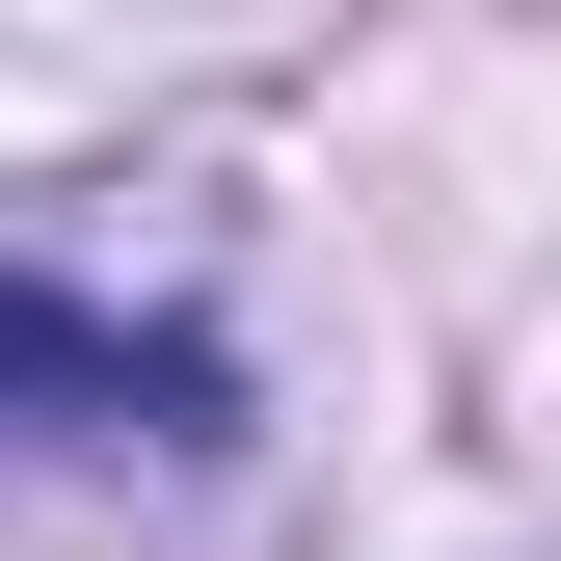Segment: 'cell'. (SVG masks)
Here are the masks:
<instances>
[{"label": "cell", "mask_w": 561, "mask_h": 561, "mask_svg": "<svg viewBox=\"0 0 561 561\" xmlns=\"http://www.w3.org/2000/svg\"><path fill=\"white\" fill-rule=\"evenodd\" d=\"M0 428H81V455H215V428H241V375H215V321L27 295V267H0Z\"/></svg>", "instance_id": "cell-1"}]
</instances>
